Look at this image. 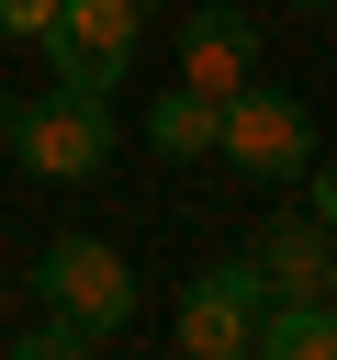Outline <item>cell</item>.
<instances>
[{
    "label": "cell",
    "instance_id": "277c9868",
    "mask_svg": "<svg viewBox=\"0 0 337 360\" xmlns=\"http://www.w3.org/2000/svg\"><path fill=\"white\" fill-rule=\"evenodd\" d=\"M258 304H270L258 259H247V248L213 259V270L180 292V349H191V360H247V349H258Z\"/></svg>",
    "mask_w": 337,
    "mask_h": 360
},
{
    "label": "cell",
    "instance_id": "30bf717a",
    "mask_svg": "<svg viewBox=\"0 0 337 360\" xmlns=\"http://www.w3.org/2000/svg\"><path fill=\"white\" fill-rule=\"evenodd\" d=\"M45 22H56V0H0V45H34Z\"/></svg>",
    "mask_w": 337,
    "mask_h": 360
},
{
    "label": "cell",
    "instance_id": "8fae6325",
    "mask_svg": "<svg viewBox=\"0 0 337 360\" xmlns=\"http://www.w3.org/2000/svg\"><path fill=\"white\" fill-rule=\"evenodd\" d=\"M67 349H90V338H79V326H67V315H45V326H34V338H22V360H67Z\"/></svg>",
    "mask_w": 337,
    "mask_h": 360
},
{
    "label": "cell",
    "instance_id": "5b68a950",
    "mask_svg": "<svg viewBox=\"0 0 337 360\" xmlns=\"http://www.w3.org/2000/svg\"><path fill=\"white\" fill-rule=\"evenodd\" d=\"M225 158L247 169V180H303L315 169V124H303V101L292 90H225Z\"/></svg>",
    "mask_w": 337,
    "mask_h": 360
},
{
    "label": "cell",
    "instance_id": "8992f818",
    "mask_svg": "<svg viewBox=\"0 0 337 360\" xmlns=\"http://www.w3.org/2000/svg\"><path fill=\"white\" fill-rule=\"evenodd\" d=\"M258 79V22L236 11V0H191L180 11V90H247Z\"/></svg>",
    "mask_w": 337,
    "mask_h": 360
},
{
    "label": "cell",
    "instance_id": "7c38bea8",
    "mask_svg": "<svg viewBox=\"0 0 337 360\" xmlns=\"http://www.w3.org/2000/svg\"><path fill=\"white\" fill-rule=\"evenodd\" d=\"M315 214H326V225H337V169H315Z\"/></svg>",
    "mask_w": 337,
    "mask_h": 360
},
{
    "label": "cell",
    "instance_id": "4fadbf2b",
    "mask_svg": "<svg viewBox=\"0 0 337 360\" xmlns=\"http://www.w3.org/2000/svg\"><path fill=\"white\" fill-rule=\"evenodd\" d=\"M303 11H337V0H303Z\"/></svg>",
    "mask_w": 337,
    "mask_h": 360
},
{
    "label": "cell",
    "instance_id": "ba28073f",
    "mask_svg": "<svg viewBox=\"0 0 337 360\" xmlns=\"http://www.w3.org/2000/svg\"><path fill=\"white\" fill-rule=\"evenodd\" d=\"M258 349L270 360H337V304L326 292H270L258 304Z\"/></svg>",
    "mask_w": 337,
    "mask_h": 360
},
{
    "label": "cell",
    "instance_id": "6da1fadb",
    "mask_svg": "<svg viewBox=\"0 0 337 360\" xmlns=\"http://www.w3.org/2000/svg\"><path fill=\"white\" fill-rule=\"evenodd\" d=\"M0 146L34 169V180H90L101 158H112V101L101 90H34V101H11L0 90Z\"/></svg>",
    "mask_w": 337,
    "mask_h": 360
},
{
    "label": "cell",
    "instance_id": "3957f363",
    "mask_svg": "<svg viewBox=\"0 0 337 360\" xmlns=\"http://www.w3.org/2000/svg\"><path fill=\"white\" fill-rule=\"evenodd\" d=\"M34 292H45L79 338H112V326L135 315V270H124V248H101V236H56V248L34 259Z\"/></svg>",
    "mask_w": 337,
    "mask_h": 360
},
{
    "label": "cell",
    "instance_id": "9c48e42d",
    "mask_svg": "<svg viewBox=\"0 0 337 360\" xmlns=\"http://www.w3.org/2000/svg\"><path fill=\"white\" fill-rule=\"evenodd\" d=\"M146 146H157V158H213V146H225V101L168 79V101L146 112Z\"/></svg>",
    "mask_w": 337,
    "mask_h": 360
},
{
    "label": "cell",
    "instance_id": "5bb4252c",
    "mask_svg": "<svg viewBox=\"0 0 337 360\" xmlns=\"http://www.w3.org/2000/svg\"><path fill=\"white\" fill-rule=\"evenodd\" d=\"M326 304H337V270H326Z\"/></svg>",
    "mask_w": 337,
    "mask_h": 360
},
{
    "label": "cell",
    "instance_id": "52a82bcc",
    "mask_svg": "<svg viewBox=\"0 0 337 360\" xmlns=\"http://www.w3.org/2000/svg\"><path fill=\"white\" fill-rule=\"evenodd\" d=\"M258 281L270 292H326V270H337V225L326 214H281V225H258Z\"/></svg>",
    "mask_w": 337,
    "mask_h": 360
},
{
    "label": "cell",
    "instance_id": "7a4b0ae2",
    "mask_svg": "<svg viewBox=\"0 0 337 360\" xmlns=\"http://www.w3.org/2000/svg\"><path fill=\"white\" fill-rule=\"evenodd\" d=\"M135 34H146V0H56V22L34 45H45V68L67 90H101L112 101V79L135 68Z\"/></svg>",
    "mask_w": 337,
    "mask_h": 360
}]
</instances>
